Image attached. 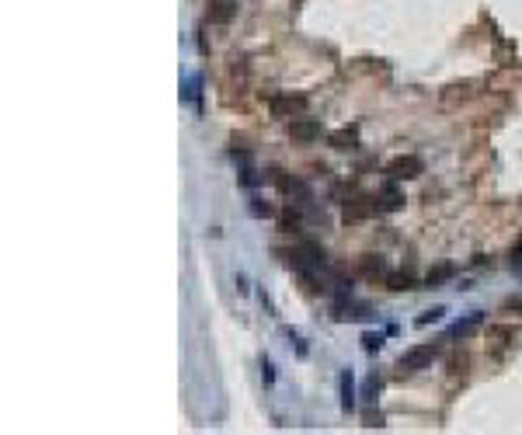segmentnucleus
I'll list each match as a JSON object with an SVG mask.
<instances>
[{
	"label": "nucleus",
	"mask_w": 522,
	"mask_h": 435,
	"mask_svg": "<svg viewBox=\"0 0 522 435\" xmlns=\"http://www.w3.org/2000/svg\"><path fill=\"white\" fill-rule=\"evenodd\" d=\"M435 359H439V345H414V348H407V352L397 359V369H400L404 376H411V372L429 369Z\"/></svg>",
	"instance_id": "obj_1"
},
{
	"label": "nucleus",
	"mask_w": 522,
	"mask_h": 435,
	"mask_svg": "<svg viewBox=\"0 0 522 435\" xmlns=\"http://www.w3.org/2000/svg\"><path fill=\"white\" fill-rule=\"evenodd\" d=\"M418 175H425V160L414 157V153H404V157H394L387 164V178L390 181H411Z\"/></svg>",
	"instance_id": "obj_2"
},
{
	"label": "nucleus",
	"mask_w": 522,
	"mask_h": 435,
	"mask_svg": "<svg viewBox=\"0 0 522 435\" xmlns=\"http://www.w3.org/2000/svg\"><path fill=\"white\" fill-rule=\"evenodd\" d=\"M269 108H272V115L275 119H299L306 112V98L303 94H272L269 98Z\"/></svg>",
	"instance_id": "obj_3"
},
{
	"label": "nucleus",
	"mask_w": 522,
	"mask_h": 435,
	"mask_svg": "<svg viewBox=\"0 0 522 435\" xmlns=\"http://www.w3.org/2000/svg\"><path fill=\"white\" fill-rule=\"evenodd\" d=\"M484 317H488L484 310H470L466 317H459V320L453 324L446 338H449V342H463V338H470V335H474V331L481 328V324H484Z\"/></svg>",
	"instance_id": "obj_4"
},
{
	"label": "nucleus",
	"mask_w": 522,
	"mask_h": 435,
	"mask_svg": "<svg viewBox=\"0 0 522 435\" xmlns=\"http://www.w3.org/2000/svg\"><path fill=\"white\" fill-rule=\"evenodd\" d=\"M380 205H376V199H352V202H345V209H341V220L345 223H362V220H370V216L376 212Z\"/></svg>",
	"instance_id": "obj_5"
},
{
	"label": "nucleus",
	"mask_w": 522,
	"mask_h": 435,
	"mask_svg": "<svg viewBox=\"0 0 522 435\" xmlns=\"http://www.w3.org/2000/svg\"><path fill=\"white\" fill-rule=\"evenodd\" d=\"M321 133H324V126H321V119H293L289 122V136L293 140H299V143H313V140H321Z\"/></svg>",
	"instance_id": "obj_6"
},
{
	"label": "nucleus",
	"mask_w": 522,
	"mask_h": 435,
	"mask_svg": "<svg viewBox=\"0 0 522 435\" xmlns=\"http://www.w3.org/2000/svg\"><path fill=\"white\" fill-rule=\"evenodd\" d=\"M240 0H209V21L213 25H230L237 18Z\"/></svg>",
	"instance_id": "obj_7"
},
{
	"label": "nucleus",
	"mask_w": 522,
	"mask_h": 435,
	"mask_svg": "<svg viewBox=\"0 0 522 435\" xmlns=\"http://www.w3.org/2000/svg\"><path fill=\"white\" fill-rule=\"evenodd\" d=\"M376 205H380V212H397V209L404 205V192L397 188V181H387V185L376 192Z\"/></svg>",
	"instance_id": "obj_8"
},
{
	"label": "nucleus",
	"mask_w": 522,
	"mask_h": 435,
	"mask_svg": "<svg viewBox=\"0 0 522 435\" xmlns=\"http://www.w3.org/2000/svg\"><path fill=\"white\" fill-rule=\"evenodd\" d=\"M370 303H352L348 296H341L338 303H334V317L338 320H365V317H370Z\"/></svg>",
	"instance_id": "obj_9"
},
{
	"label": "nucleus",
	"mask_w": 522,
	"mask_h": 435,
	"mask_svg": "<svg viewBox=\"0 0 522 435\" xmlns=\"http://www.w3.org/2000/svg\"><path fill=\"white\" fill-rule=\"evenodd\" d=\"M338 383H341V408H345V411H355V376H352V369H345V372L338 376Z\"/></svg>",
	"instance_id": "obj_10"
},
{
	"label": "nucleus",
	"mask_w": 522,
	"mask_h": 435,
	"mask_svg": "<svg viewBox=\"0 0 522 435\" xmlns=\"http://www.w3.org/2000/svg\"><path fill=\"white\" fill-rule=\"evenodd\" d=\"M334 150H355V143H359V129L355 126H348V129H338V133H331V140H328Z\"/></svg>",
	"instance_id": "obj_11"
},
{
	"label": "nucleus",
	"mask_w": 522,
	"mask_h": 435,
	"mask_svg": "<svg viewBox=\"0 0 522 435\" xmlns=\"http://www.w3.org/2000/svg\"><path fill=\"white\" fill-rule=\"evenodd\" d=\"M387 289L390 293H404V289H418L414 279L407 276V271H397V276H387Z\"/></svg>",
	"instance_id": "obj_12"
},
{
	"label": "nucleus",
	"mask_w": 522,
	"mask_h": 435,
	"mask_svg": "<svg viewBox=\"0 0 522 435\" xmlns=\"http://www.w3.org/2000/svg\"><path fill=\"white\" fill-rule=\"evenodd\" d=\"M453 271H456L453 265H439L435 271H429V279H425V286H429V289H435L439 282H446V279H453Z\"/></svg>",
	"instance_id": "obj_13"
},
{
	"label": "nucleus",
	"mask_w": 522,
	"mask_h": 435,
	"mask_svg": "<svg viewBox=\"0 0 522 435\" xmlns=\"http://www.w3.org/2000/svg\"><path fill=\"white\" fill-rule=\"evenodd\" d=\"M362 271H365V276H376V271H383V258H376V254H362Z\"/></svg>",
	"instance_id": "obj_14"
},
{
	"label": "nucleus",
	"mask_w": 522,
	"mask_h": 435,
	"mask_svg": "<svg viewBox=\"0 0 522 435\" xmlns=\"http://www.w3.org/2000/svg\"><path fill=\"white\" fill-rule=\"evenodd\" d=\"M362 348L370 352V355H373V352H380V348H383V335H373V331H365V335H362Z\"/></svg>",
	"instance_id": "obj_15"
},
{
	"label": "nucleus",
	"mask_w": 522,
	"mask_h": 435,
	"mask_svg": "<svg viewBox=\"0 0 522 435\" xmlns=\"http://www.w3.org/2000/svg\"><path fill=\"white\" fill-rule=\"evenodd\" d=\"M198 84H202L198 77H188V80H185V91H181V98H185V101H192V104H198Z\"/></svg>",
	"instance_id": "obj_16"
},
{
	"label": "nucleus",
	"mask_w": 522,
	"mask_h": 435,
	"mask_svg": "<svg viewBox=\"0 0 522 435\" xmlns=\"http://www.w3.org/2000/svg\"><path fill=\"white\" fill-rule=\"evenodd\" d=\"M442 313H446V306H432V310H425L422 317H418V328H425V324H435V320H442Z\"/></svg>",
	"instance_id": "obj_17"
},
{
	"label": "nucleus",
	"mask_w": 522,
	"mask_h": 435,
	"mask_svg": "<svg viewBox=\"0 0 522 435\" xmlns=\"http://www.w3.org/2000/svg\"><path fill=\"white\" fill-rule=\"evenodd\" d=\"M251 212H254V216H272V205L261 202V199H251Z\"/></svg>",
	"instance_id": "obj_18"
},
{
	"label": "nucleus",
	"mask_w": 522,
	"mask_h": 435,
	"mask_svg": "<svg viewBox=\"0 0 522 435\" xmlns=\"http://www.w3.org/2000/svg\"><path fill=\"white\" fill-rule=\"evenodd\" d=\"M261 379H265V383H272V379H275V372H272V362H269V359H261Z\"/></svg>",
	"instance_id": "obj_19"
},
{
	"label": "nucleus",
	"mask_w": 522,
	"mask_h": 435,
	"mask_svg": "<svg viewBox=\"0 0 522 435\" xmlns=\"http://www.w3.org/2000/svg\"><path fill=\"white\" fill-rule=\"evenodd\" d=\"M512 258H515V261H522V237L515 241V247H512Z\"/></svg>",
	"instance_id": "obj_20"
}]
</instances>
